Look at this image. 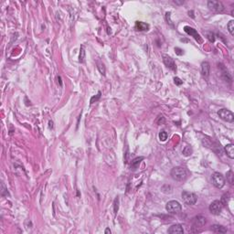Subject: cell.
Wrapping results in <instances>:
<instances>
[{
    "label": "cell",
    "instance_id": "7",
    "mask_svg": "<svg viewBox=\"0 0 234 234\" xmlns=\"http://www.w3.org/2000/svg\"><path fill=\"white\" fill-rule=\"evenodd\" d=\"M223 208V204L220 200H214L210 205V211L213 215H219Z\"/></svg>",
    "mask_w": 234,
    "mask_h": 234
},
{
    "label": "cell",
    "instance_id": "27",
    "mask_svg": "<svg viewBox=\"0 0 234 234\" xmlns=\"http://www.w3.org/2000/svg\"><path fill=\"white\" fill-rule=\"evenodd\" d=\"M175 51H176V53L178 54V55H183V50L181 49H179V48H175Z\"/></svg>",
    "mask_w": 234,
    "mask_h": 234
},
{
    "label": "cell",
    "instance_id": "17",
    "mask_svg": "<svg viewBox=\"0 0 234 234\" xmlns=\"http://www.w3.org/2000/svg\"><path fill=\"white\" fill-rule=\"evenodd\" d=\"M143 159H144V157H137V158L133 160L132 161V165H131V169H133V170L136 169L137 167H138V165L140 164L141 160H143Z\"/></svg>",
    "mask_w": 234,
    "mask_h": 234
},
{
    "label": "cell",
    "instance_id": "23",
    "mask_svg": "<svg viewBox=\"0 0 234 234\" xmlns=\"http://www.w3.org/2000/svg\"><path fill=\"white\" fill-rule=\"evenodd\" d=\"M207 37L208 39V40H210V42H214L215 41V35L212 33V32H208L207 33Z\"/></svg>",
    "mask_w": 234,
    "mask_h": 234
},
{
    "label": "cell",
    "instance_id": "11",
    "mask_svg": "<svg viewBox=\"0 0 234 234\" xmlns=\"http://www.w3.org/2000/svg\"><path fill=\"white\" fill-rule=\"evenodd\" d=\"M168 233L169 234H182V233H184V229H183V227L179 224L172 225L168 229Z\"/></svg>",
    "mask_w": 234,
    "mask_h": 234
},
{
    "label": "cell",
    "instance_id": "5",
    "mask_svg": "<svg viewBox=\"0 0 234 234\" xmlns=\"http://www.w3.org/2000/svg\"><path fill=\"white\" fill-rule=\"evenodd\" d=\"M212 183L217 188H222L225 186V178L219 172H215L212 175Z\"/></svg>",
    "mask_w": 234,
    "mask_h": 234
},
{
    "label": "cell",
    "instance_id": "13",
    "mask_svg": "<svg viewBox=\"0 0 234 234\" xmlns=\"http://www.w3.org/2000/svg\"><path fill=\"white\" fill-rule=\"evenodd\" d=\"M224 150L226 152L227 156L230 157V158L233 159L234 158V144H227L224 147Z\"/></svg>",
    "mask_w": 234,
    "mask_h": 234
},
{
    "label": "cell",
    "instance_id": "4",
    "mask_svg": "<svg viewBox=\"0 0 234 234\" xmlns=\"http://www.w3.org/2000/svg\"><path fill=\"white\" fill-rule=\"evenodd\" d=\"M218 115L219 116L220 119H222L225 122H228V123H233L234 122V115H233V112L230 110L220 109L218 112Z\"/></svg>",
    "mask_w": 234,
    "mask_h": 234
},
{
    "label": "cell",
    "instance_id": "18",
    "mask_svg": "<svg viewBox=\"0 0 234 234\" xmlns=\"http://www.w3.org/2000/svg\"><path fill=\"white\" fill-rule=\"evenodd\" d=\"M79 59H80V60H79L80 62H83V61H84V59H85V49H84V47H83V46H81V47Z\"/></svg>",
    "mask_w": 234,
    "mask_h": 234
},
{
    "label": "cell",
    "instance_id": "26",
    "mask_svg": "<svg viewBox=\"0 0 234 234\" xmlns=\"http://www.w3.org/2000/svg\"><path fill=\"white\" fill-rule=\"evenodd\" d=\"M100 97H101V92H98V95H97L96 97L94 96V97H92V98L91 99V103H94V101H95V102H96V101H97Z\"/></svg>",
    "mask_w": 234,
    "mask_h": 234
},
{
    "label": "cell",
    "instance_id": "28",
    "mask_svg": "<svg viewBox=\"0 0 234 234\" xmlns=\"http://www.w3.org/2000/svg\"><path fill=\"white\" fill-rule=\"evenodd\" d=\"M174 3L175 4H176V5H182V4H184L185 3V1H178V0H174Z\"/></svg>",
    "mask_w": 234,
    "mask_h": 234
},
{
    "label": "cell",
    "instance_id": "29",
    "mask_svg": "<svg viewBox=\"0 0 234 234\" xmlns=\"http://www.w3.org/2000/svg\"><path fill=\"white\" fill-rule=\"evenodd\" d=\"M104 232H105V234H108V233H111V230L109 229V228H107V229L105 230V231H104Z\"/></svg>",
    "mask_w": 234,
    "mask_h": 234
},
{
    "label": "cell",
    "instance_id": "2",
    "mask_svg": "<svg viewBox=\"0 0 234 234\" xmlns=\"http://www.w3.org/2000/svg\"><path fill=\"white\" fill-rule=\"evenodd\" d=\"M166 210L170 214H178L181 211V204L176 200H170L166 205Z\"/></svg>",
    "mask_w": 234,
    "mask_h": 234
},
{
    "label": "cell",
    "instance_id": "8",
    "mask_svg": "<svg viewBox=\"0 0 234 234\" xmlns=\"http://www.w3.org/2000/svg\"><path fill=\"white\" fill-rule=\"evenodd\" d=\"M192 224H193V229H199L202 228L206 224V218L202 215H199V216H196L192 219Z\"/></svg>",
    "mask_w": 234,
    "mask_h": 234
},
{
    "label": "cell",
    "instance_id": "3",
    "mask_svg": "<svg viewBox=\"0 0 234 234\" xmlns=\"http://www.w3.org/2000/svg\"><path fill=\"white\" fill-rule=\"evenodd\" d=\"M182 199L185 203L188 206L195 205L196 202L198 200L197 195L193 192H188V191H183L182 192Z\"/></svg>",
    "mask_w": 234,
    "mask_h": 234
},
{
    "label": "cell",
    "instance_id": "16",
    "mask_svg": "<svg viewBox=\"0 0 234 234\" xmlns=\"http://www.w3.org/2000/svg\"><path fill=\"white\" fill-rule=\"evenodd\" d=\"M223 71H222V73H221V75H222V78L226 81H229V83H231V81H232V78H231V76L230 75V73L228 72L227 69L223 67Z\"/></svg>",
    "mask_w": 234,
    "mask_h": 234
},
{
    "label": "cell",
    "instance_id": "21",
    "mask_svg": "<svg viewBox=\"0 0 234 234\" xmlns=\"http://www.w3.org/2000/svg\"><path fill=\"white\" fill-rule=\"evenodd\" d=\"M228 29H229V32L231 33V35H234V21L231 20L228 24Z\"/></svg>",
    "mask_w": 234,
    "mask_h": 234
},
{
    "label": "cell",
    "instance_id": "22",
    "mask_svg": "<svg viewBox=\"0 0 234 234\" xmlns=\"http://www.w3.org/2000/svg\"><path fill=\"white\" fill-rule=\"evenodd\" d=\"M227 180L229 181L231 185L233 184V172L231 171V170L227 172Z\"/></svg>",
    "mask_w": 234,
    "mask_h": 234
},
{
    "label": "cell",
    "instance_id": "19",
    "mask_svg": "<svg viewBox=\"0 0 234 234\" xmlns=\"http://www.w3.org/2000/svg\"><path fill=\"white\" fill-rule=\"evenodd\" d=\"M167 136H168V135H167V133L166 131H161L159 133V139L162 142H165L167 139Z\"/></svg>",
    "mask_w": 234,
    "mask_h": 234
},
{
    "label": "cell",
    "instance_id": "20",
    "mask_svg": "<svg viewBox=\"0 0 234 234\" xmlns=\"http://www.w3.org/2000/svg\"><path fill=\"white\" fill-rule=\"evenodd\" d=\"M192 154V148L190 147H186L184 149H183V155L186 156H189Z\"/></svg>",
    "mask_w": 234,
    "mask_h": 234
},
{
    "label": "cell",
    "instance_id": "10",
    "mask_svg": "<svg viewBox=\"0 0 234 234\" xmlns=\"http://www.w3.org/2000/svg\"><path fill=\"white\" fill-rule=\"evenodd\" d=\"M163 61H164V63H165V65L168 69H171V71H173V72L176 71V65L175 63V60L171 58V57H169L167 55H164L163 56Z\"/></svg>",
    "mask_w": 234,
    "mask_h": 234
},
{
    "label": "cell",
    "instance_id": "15",
    "mask_svg": "<svg viewBox=\"0 0 234 234\" xmlns=\"http://www.w3.org/2000/svg\"><path fill=\"white\" fill-rule=\"evenodd\" d=\"M211 231L217 233H226L227 229L225 227L221 226V225H212L211 226Z\"/></svg>",
    "mask_w": 234,
    "mask_h": 234
},
{
    "label": "cell",
    "instance_id": "6",
    "mask_svg": "<svg viewBox=\"0 0 234 234\" xmlns=\"http://www.w3.org/2000/svg\"><path fill=\"white\" fill-rule=\"evenodd\" d=\"M208 8L210 10L216 12V13H219V12H222L224 9V6L222 2L217 1V0H210L208 1Z\"/></svg>",
    "mask_w": 234,
    "mask_h": 234
},
{
    "label": "cell",
    "instance_id": "1",
    "mask_svg": "<svg viewBox=\"0 0 234 234\" xmlns=\"http://www.w3.org/2000/svg\"><path fill=\"white\" fill-rule=\"evenodd\" d=\"M171 175L172 178L176 181H183L187 178V172L186 168L182 167H174L172 170H171Z\"/></svg>",
    "mask_w": 234,
    "mask_h": 234
},
{
    "label": "cell",
    "instance_id": "24",
    "mask_svg": "<svg viewBox=\"0 0 234 234\" xmlns=\"http://www.w3.org/2000/svg\"><path fill=\"white\" fill-rule=\"evenodd\" d=\"M174 81H175V83L176 84V85H181L182 83H183V81H181L178 77H175L174 78Z\"/></svg>",
    "mask_w": 234,
    "mask_h": 234
},
{
    "label": "cell",
    "instance_id": "12",
    "mask_svg": "<svg viewBox=\"0 0 234 234\" xmlns=\"http://www.w3.org/2000/svg\"><path fill=\"white\" fill-rule=\"evenodd\" d=\"M210 63L204 61L201 63V74L203 77L207 78L210 75Z\"/></svg>",
    "mask_w": 234,
    "mask_h": 234
},
{
    "label": "cell",
    "instance_id": "25",
    "mask_svg": "<svg viewBox=\"0 0 234 234\" xmlns=\"http://www.w3.org/2000/svg\"><path fill=\"white\" fill-rule=\"evenodd\" d=\"M118 203H119V199L116 198L115 199V213H117L118 211Z\"/></svg>",
    "mask_w": 234,
    "mask_h": 234
},
{
    "label": "cell",
    "instance_id": "14",
    "mask_svg": "<svg viewBox=\"0 0 234 234\" xmlns=\"http://www.w3.org/2000/svg\"><path fill=\"white\" fill-rule=\"evenodd\" d=\"M135 29L139 31H147L149 29V25L141 21H137L135 23Z\"/></svg>",
    "mask_w": 234,
    "mask_h": 234
},
{
    "label": "cell",
    "instance_id": "9",
    "mask_svg": "<svg viewBox=\"0 0 234 234\" xmlns=\"http://www.w3.org/2000/svg\"><path fill=\"white\" fill-rule=\"evenodd\" d=\"M184 31L186 33H187L188 35H190V36H192L194 39L197 40L198 42H199V43H202V39H201V37H200V35L198 33V31L196 30L195 28H191V27H188V26H186L185 28H184Z\"/></svg>",
    "mask_w": 234,
    "mask_h": 234
}]
</instances>
